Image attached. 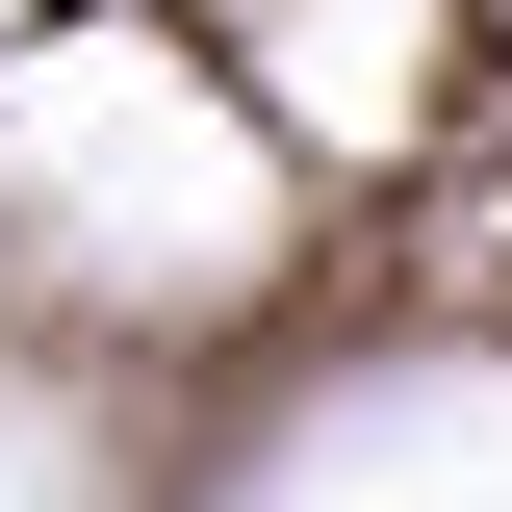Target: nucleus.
Listing matches in <instances>:
<instances>
[]
</instances>
